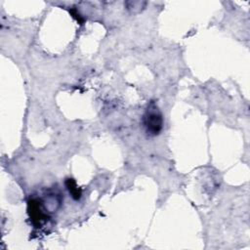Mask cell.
I'll use <instances>...</instances> for the list:
<instances>
[{
    "mask_svg": "<svg viewBox=\"0 0 250 250\" xmlns=\"http://www.w3.org/2000/svg\"><path fill=\"white\" fill-rule=\"evenodd\" d=\"M66 187H67L69 192L72 194V196L75 199H78L81 196V192H80V190H78V188L76 187V184H75V182L72 179H68L67 180Z\"/></svg>",
    "mask_w": 250,
    "mask_h": 250,
    "instance_id": "2",
    "label": "cell"
},
{
    "mask_svg": "<svg viewBox=\"0 0 250 250\" xmlns=\"http://www.w3.org/2000/svg\"><path fill=\"white\" fill-rule=\"evenodd\" d=\"M143 124L148 136H157L163 127V116L158 106L151 102L143 116Z\"/></svg>",
    "mask_w": 250,
    "mask_h": 250,
    "instance_id": "1",
    "label": "cell"
}]
</instances>
